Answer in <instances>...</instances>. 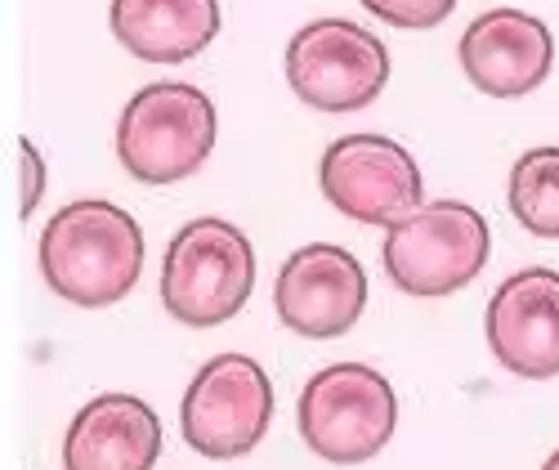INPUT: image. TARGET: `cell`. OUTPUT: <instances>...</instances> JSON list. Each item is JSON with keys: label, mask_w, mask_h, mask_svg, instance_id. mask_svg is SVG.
Masks as SVG:
<instances>
[{"label": "cell", "mask_w": 559, "mask_h": 470, "mask_svg": "<svg viewBox=\"0 0 559 470\" xmlns=\"http://www.w3.org/2000/svg\"><path fill=\"white\" fill-rule=\"evenodd\" d=\"M215 104L189 81H153L117 121V157L139 184L189 179L215 149Z\"/></svg>", "instance_id": "3"}, {"label": "cell", "mask_w": 559, "mask_h": 470, "mask_svg": "<svg viewBox=\"0 0 559 470\" xmlns=\"http://www.w3.org/2000/svg\"><path fill=\"white\" fill-rule=\"evenodd\" d=\"M162 457V421L134 395H99L63 435V470H153Z\"/></svg>", "instance_id": "12"}, {"label": "cell", "mask_w": 559, "mask_h": 470, "mask_svg": "<svg viewBox=\"0 0 559 470\" xmlns=\"http://www.w3.org/2000/svg\"><path fill=\"white\" fill-rule=\"evenodd\" d=\"M506 202L533 238H559V149H528L510 166Z\"/></svg>", "instance_id": "14"}, {"label": "cell", "mask_w": 559, "mask_h": 470, "mask_svg": "<svg viewBox=\"0 0 559 470\" xmlns=\"http://www.w3.org/2000/svg\"><path fill=\"white\" fill-rule=\"evenodd\" d=\"M287 81L318 113H358L390 81V50L349 19L305 23L287 45Z\"/></svg>", "instance_id": "7"}, {"label": "cell", "mask_w": 559, "mask_h": 470, "mask_svg": "<svg viewBox=\"0 0 559 470\" xmlns=\"http://www.w3.org/2000/svg\"><path fill=\"white\" fill-rule=\"evenodd\" d=\"M461 72L492 99H524L555 68V36L524 10H488L461 32Z\"/></svg>", "instance_id": "11"}, {"label": "cell", "mask_w": 559, "mask_h": 470, "mask_svg": "<svg viewBox=\"0 0 559 470\" xmlns=\"http://www.w3.org/2000/svg\"><path fill=\"white\" fill-rule=\"evenodd\" d=\"M328 202L358 224H399L421 207V166L390 134H341L318 166Z\"/></svg>", "instance_id": "8"}, {"label": "cell", "mask_w": 559, "mask_h": 470, "mask_svg": "<svg viewBox=\"0 0 559 470\" xmlns=\"http://www.w3.org/2000/svg\"><path fill=\"white\" fill-rule=\"evenodd\" d=\"M542 470H559V448H555V453L546 457V466H542Z\"/></svg>", "instance_id": "17"}, {"label": "cell", "mask_w": 559, "mask_h": 470, "mask_svg": "<svg viewBox=\"0 0 559 470\" xmlns=\"http://www.w3.org/2000/svg\"><path fill=\"white\" fill-rule=\"evenodd\" d=\"M40 273L81 309L117 305L144 273V233L117 202H68L40 233Z\"/></svg>", "instance_id": "1"}, {"label": "cell", "mask_w": 559, "mask_h": 470, "mask_svg": "<svg viewBox=\"0 0 559 470\" xmlns=\"http://www.w3.org/2000/svg\"><path fill=\"white\" fill-rule=\"evenodd\" d=\"M492 233L471 202H421L385 228V273L407 296H452L488 265Z\"/></svg>", "instance_id": "5"}, {"label": "cell", "mask_w": 559, "mask_h": 470, "mask_svg": "<svg viewBox=\"0 0 559 470\" xmlns=\"http://www.w3.org/2000/svg\"><path fill=\"white\" fill-rule=\"evenodd\" d=\"M112 36L144 63L198 59L219 36V0H112Z\"/></svg>", "instance_id": "13"}, {"label": "cell", "mask_w": 559, "mask_h": 470, "mask_svg": "<svg viewBox=\"0 0 559 470\" xmlns=\"http://www.w3.org/2000/svg\"><path fill=\"white\" fill-rule=\"evenodd\" d=\"M484 332L510 376L520 381L559 376V273L542 265L510 273L488 301Z\"/></svg>", "instance_id": "10"}, {"label": "cell", "mask_w": 559, "mask_h": 470, "mask_svg": "<svg viewBox=\"0 0 559 470\" xmlns=\"http://www.w3.org/2000/svg\"><path fill=\"white\" fill-rule=\"evenodd\" d=\"M19 153H23V202H19V211L27 220L40 207V193H45V162H40L32 139H19Z\"/></svg>", "instance_id": "16"}, {"label": "cell", "mask_w": 559, "mask_h": 470, "mask_svg": "<svg viewBox=\"0 0 559 470\" xmlns=\"http://www.w3.org/2000/svg\"><path fill=\"white\" fill-rule=\"evenodd\" d=\"M367 14H377L381 23H394V27H407V32H426V27H439L456 0H362Z\"/></svg>", "instance_id": "15"}, {"label": "cell", "mask_w": 559, "mask_h": 470, "mask_svg": "<svg viewBox=\"0 0 559 470\" xmlns=\"http://www.w3.org/2000/svg\"><path fill=\"white\" fill-rule=\"evenodd\" d=\"M296 421L309 453L336 466H358L394 439L399 395L377 367L332 363L305 381Z\"/></svg>", "instance_id": "4"}, {"label": "cell", "mask_w": 559, "mask_h": 470, "mask_svg": "<svg viewBox=\"0 0 559 470\" xmlns=\"http://www.w3.org/2000/svg\"><path fill=\"white\" fill-rule=\"evenodd\" d=\"M273 305L296 337L332 341L345 337L367 309V273L358 256L336 243H309L277 269Z\"/></svg>", "instance_id": "9"}, {"label": "cell", "mask_w": 559, "mask_h": 470, "mask_svg": "<svg viewBox=\"0 0 559 470\" xmlns=\"http://www.w3.org/2000/svg\"><path fill=\"white\" fill-rule=\"evenodd\" d=\"M273 421V381L251 354L211 359L179 403V431L193 453L233 461L260 448Z\"/></svg>", "instance_id": "6"}, {"label": "cell", "mask_w": 559, "mask_h": 470, "mask_svg": "<svg viewBox=\"0 0 559 470\" xmlns=\"http://www.w3.org/2000/svg\"><path fill=\"white\" fill-rule=\"evenodd\" d=\"M255 292V247L251 238L215 215L189 220L162 265V305L189 327H219Z\"/></svg>", "instance_id": "2"}]
</instances>
